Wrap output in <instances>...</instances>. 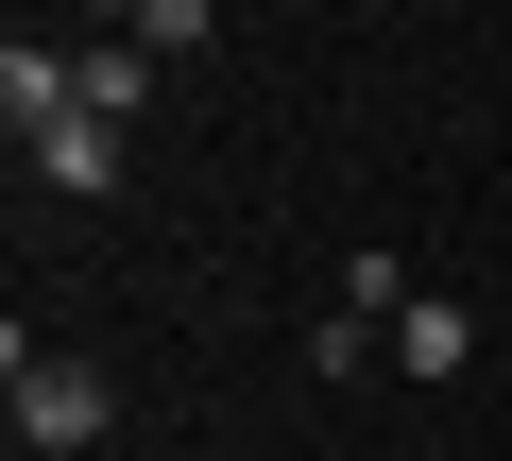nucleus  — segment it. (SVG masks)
Returning <instances> with one entry per match:
<instances>
[{
    "label": "nucleus",
    "mask_w": 512,
    "mask_h": 461,
    "mask_svg": "<svg viewBox=\"0 0 512 461\" xmlns=\"http://www.w3.org/2000/svg\"><path fill=\"white\" fill-rule=\"evenodd\" d=\"M103 427H120L103 359H35V325H18V461H69V444H103Z\"/></svg>",
    "instance_id": "f257e3e1"
},
{
    "label": "nucleus",
    "mask_w": 512,
    "mask_h": 461,
    "mask_svg": "<svg viewBox=\"0 0 512 461\" xmlns=\"http://www.w3.org/2000/svg\"><path fill=\"white\" fill-rule=\"evenodd\" d=\"M18 154H35V188H69V205H103V188H120V120H103V103L18 120Z\"/></svg>",
    "instance_id": "f03ea898"
},
{
    "label": "nucleus",
    "mask_w": 512,
    "mask_h": 461,
    "mask_svg": "<svg viewBox=\"0 0 512 461\" xmlns=\"http://www.w3.org/2000/svg\"><path fill=\"white\" fill-rule=\"evenodd\" d=\"M393 359H410V376H478V308H461V291H410V308H393Z\"/></svg>",
    "instance_id": "7ed1b4c3"
},
{
    "label": "nucleus",
    "mask_w": 512,
    "mask_h": 461,
    "mask_svg": "<svg viewBox=\"0 0 512 461\" xmlns=\"http://www.w3.org/2000/svg\"><path fill=\"white\" fill-rule=\"evenodd\" d=\"M137 86H154V52H137V35H86V103H103L120 137H137Z\"/></svg>",
    "instance_id": "20e7f679"
},
{
    "label": "nucleus",
    "mask_w": 512,
    "mask_h": 461,
    "mask_svg": "<svg viewBox=\"0 0 512 461\" xmlns=\"http://www.w3.org/2000/svg\"><path fill=\"white\" fill-rule=\"evenodd\" d=\"M342 308H359V325H393V308H410V257H393V240H359V257H342Z\"/></svg>",
    "instance_id": "39448f33"
},
{
    "label": "nucleus",
    "mask_w": 512,
    "mask_h": 461,
    "mask_svg": "<svg viewBox=\"0 0 512 461\" xmlns=\"http://www.w3.org/2000/svg\"><path fill=\"white\" fill-rule=\"evenodd\" d=\"M376 342H393V325H359V308H325V325H308V376H376Z\"/></svg>",
    "instance_id": "423d86ee"
},
{
    "label": "nucleus",
    "mask_w": 512,
    "mask_h": 461,
    "mask_svg": "<svg viewBox=\"0 0 512 461\" xmlns=\"http://www.w3.org/2000/svg\"><path fill=\"white\" fill-rule=\"evenodd\" d=\"M205 18L222 0H137V52H205Z\"/></svg>",
    "instance_id": "0eeeda50"
}]
</instances>
